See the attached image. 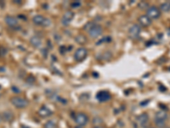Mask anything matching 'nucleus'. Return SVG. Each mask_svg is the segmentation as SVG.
Wrapping results in <instances>:
<instances>
[{
	"mask_svg": "<svg viewBox=\"0 0 170 128\" xmlns=\"http://www.w3.org/2000/svg\"><path fill=\"white\" fill-rule=\"evenodd\" d=\"M11 104L17 108H27L29 104V101L27 98L20 97V96H14L10 99Z\"/></svg>",
	"mask_w": 170,
	"mask_h": 128,
	"instance_id": "f257e3e1",
	"label": "nucleus"
},
{
	"mask_svg": "<svg viewBox=\"0 0 170 128\" xmlns=\"http://www.w3.org/2000/svg\"><path fill=\"white\" fill-rule=\"evenodd\" d=\"M103 32V28L99 25L94 24L89 30V34L92 39H97L99 38Z\"/></svg>",
	"mask_w": 170,
	"mask_h": 128,
	"instance_id": "f03ea898",
	"label": "nucleus"
},
{
	"mask_svg": "<svg viewBox=\"0 0 170 128\" xmlns=\"http://www.w3.org/2000/svg\"><path fill=\"white\" fill-rule=\"evenodd\" d=\"M32 21L35 25H38V26H44V27H47V26H49L51 21L48 18H45L43 16L41 15H37L35 16L33 18H32Z\"/></svg>",
	"mask_w": 170,
	"mask_h": 128,
	"instance_id": "7ed1b4c3",
	"label": "nucleus"
},
{
	"mask_svg": "<svg viewBox=\"0 0 170 128\" xmlns=\"http://www.w3.org/2000/svg\"><path fill=\"white\" fill-rule=\"evenodd\" d=\"M74 120L78 126H84L89 122V117L84 113H78L74 117Z\"/></svg>",
	"mask_w": 170,
	"mask_h": 128,
	"instance_id": "20e7f679",
	"label": "nucleus"
},
{
	"mask_svg": "<svg viewBox=\"0 0 170 128\" xmlns=\"http://www.w3.org/2000/svg\"><path fill=\"white\" fill-rule=\"evenodd\" d=\"M88 55V51L87 49L84 48V47H81V48H78L74 53V59H75L76 62H82L83 61L86 57H87Z\"/></svg>",
	"mask_w": 170,
	"mask_h": 128,
	"instance_id": "39448f33",
	"label": "nucleus"
},
{
	"mask_svg": "<svg viewBox=\"0 0 170 128\" xmlns=\"http://www.w3.org/2000/svg\"><path fill=\"white\" fill-rule=\"evenodd\" d=\"M140 32H141V28L139 27V25H132L128 29V36L130 37L132 40H136L139 36Z\"/></svg>",
	"mask_w": 170,
	"mask_h": 128,
	"instance_id": "423d86ee",
	"label": "nucleus"
},
{
	"mask_svg": "<svg viewBox=\"0 0 170 128\" xmlns=\"http://www.w3.org/2000/svg\"><path fill=\"white\" fill-rule=\"evenodd\" d=\"M146 16L150 19H157L159 16H161V12L159 10L158 8H157L156 6H151L147 9L146 10Z\"/></svg>",
	"mask_w": 170,
	"mask_h": 128,
	"instance_id": "0eeeda50",
	"label": "nucleus"
},
{
	"mask_svg": "<svg viewBox=\"0 0 170 128\" xmlns=\"http://www.w3.org/2000/svg\"><path fill=\"white\" fill-rule=\"evenodd\" d=\"M74 18V13L71 10H67L64 13L62 19H61V23L63 26H69L71 24V21Z\"/></svg>",
	"mask_w": 170,
	"mask_h": 128,
	"instance_id": "6e6552de",
	"label": "nucleus"
},
{
	"mask_svg": "<svg viewBox=\"0 0 170 128\" xmlns=\"http://www.w3.org/2000/svg\"><path fill=\"white\" fill-rule=\"evenodd\" d=\"M96 98L99 102H107V101L111 99V94L108 92H106V91H101V92H98Z\"/></svg>",
	"mask_w": 170,
	"mask_h": 128,
	"instance_id": "1a4fd4ad",
	"label": "nucleus"
},
{
	"mask_svg": "<svg viewBox=\"0 0 170 128\" xmlns=\"http://www.w3.org/2000/svg\"><path fill=\"white\" fill-rule=\"evenodd\" d=\"M4 21L5 23L8 25L9 27H11V28H14L18 25V19L15 17V16H7L5 18H4Z\"/></svg>",
	"mask_w": 170,
	"mask_h": 128,
	"instance_id": "9d476101",
	"label": "nucleus"
},
{
	"mask_svg": "<svg viewBox=\"0 0 170 128\" xmlns=\"http://www.w3.org/2000/svg\"><path fill=\"white\" fill-rule=\"evenodd\" d=\"M139 23L141 25L142 27H149L151 24V19H150L146 15H142L139 17Z\"/></svg>",
	"mask_w": 170,
	"mask_h": 128,
	"instance_id": "9b49d317",
	"label": "nucleus"
},
{
	"mask_svg": "<svg viewBox=\"0 0 170 128\" xmlns=\"http://www.w3.org/2000/svg\"><path fill=\"white\" fill-rule=\"evenodd\" d=\"M38 115L42 118H45V117H49V115H52V111L49 108L46 107V106H42L41 108L38 109Z\"/></svg>",
	"mask_w": 170,
	"mask_h": 128,
	"instance_id": "f8f14e48",
	"label": "nucleus"
},
{
	"mask_svg": "<svg viewBox=\"0 0 170 128\" xmlns=\"http://www.w3.org/2000/svg\"><path fill=\"white\" fill-rule=\"evenodd\" d=\"M138 121L139 125L142 126V127H146L148 124V121H149V117L148 115L146 113H143L140 115L138 117Z\"/></svg>",
	"mask_w": 170,
	"mask_h": 128,
	"instance_id": "ddd939ff",
	"label": "nucleus"
},
{
	"mask_svg": "<svg viewBox=\"0 0 170 128\" xmlns=\"http://www.w3.org/2000/svg\"><path fill=\"white\" fill-rule=\"evenodd\" d=\"M30 44H32L34 48H40L42 45V40L38 36H32L30 39Z\"/></svg>",
	"mask_w": 170,
	"mask_h": 128,
	"instance_id": "4468645a",
	"label": "nucleus"
},
{
	"mask_svg": "<svg viewBox=\"0 0 170 128\" xmlns=\"http://www.w3.org/2000/svg\"><path fill=\"white\" fill-rule=\"evenodd\" d=\"M2 118L3 120L7 121V122H11L12 120H14V114L11 112V111H4L3 114H2Z\"/></svg>",
	"mask_w": 170,
	"mask_h": 128,
	"instance_id": "2eb2a0df",
	"label": "nucleus"
},
{
	"mask_svg": "<svg viewBox=\"0 0 170 128\" xmlns=\"http://www.w3.org/2000/svg\"><path fill=\"white\" fill-rule=\"evenodd\" d=\"M155 119H157V120H165L168 119V114L165 110H159L157 112L156 114V118Z\"/></svg>",
	"mask_w": 170,
	"mask_h": 128,
	"instance_id": "dca6fc26",
	"label": "nucleus"
},
{
	"mask_svg": "<svg viewBox=\"0 0 170 128\" xmlns=\"http://www.w3.org/2000/svg\"><path fill=\"white\" fill-rule=\"evenodd\" d=\"M160 9L163 11V12H169L170 11V2H165L163 4H161L160 6Z\"/></svg>",
	"mask_w": 170,
	"mask_h": 128,
	"instance_id": "f3484780",
	"label": "nucleus"
},
{
	"mask_svg": "<svg viewBox=\"0 0 170 128\" xmlns=\"http://www.w3.org/2000/svg\"><path fill=\"white\" fill-rule=\"evenodd\" d=\"M44 128H57V124L54 120H48L44 124Z\"/></svg>",
	"mask_w": 170,
	"mask_h": 128,
	"instance_id": "a211bd4d",
	"label": "nucleus"
},
{
	"mask_svg": "<svg viewBox=\"0 0 170 128\" xmlns=\"http://www.w3.org/2000/svg\"><path fill=\"white\" fill-rule=\"evenodd\" d=\"M155 124H156V126L159 128H164L165 127V126H166L164 120H157V119H155Z\"/></svg>",
	"mask_w": 170,
	"mask_h": 128,
	"instance_id": "6ab92c4d",
	"label": "nucleus"
},
{
	"mask_svg": "<svg viewBox=\"0 0 170 128\" xmlns=\"http://www.w3.org/2000/svg\"><path fill=\"white\" fill-rule=\"evenodd\" d=\"M86 38L83 36V35H78V36L76 38V41L77 43H79V44H84L86 43Z\"/></svg>",
	"mask_w": 170,
	"mask_h": 128,
	"instance_id": "aec40b11",
	"label": "nucleus"
},
{
	"mask_svg": "<svg viewBox=\"0 0 170 128\" xmlns=\"http://www.w3.org/2000/svg\"><path fill=\"white\" fill-rule=\"evenodd\" d=\"M139 8L141 9H146V10H147V9L149 8L148 7V3H146V2H140L139 4Z\"/></svg>",
	"mask_w": 170,
	"mask_h": 128,
	"instance_id": "412c9836",
	"label": "nucleus"
},
{
	"mask_svg": "<svg viewBox=\"0 0 170 128\" xmlns=\"http://www.w3.org/2000/svg\"><path fill=\"white\" fill-rule=\"evenodd\" d=\"M80 5H81V3L78 2V1H75V2H73V3H71V6L72 8H78Z\"/></svg>",
	"mask_w": 170,
	"mask_h": 128,
	"instance_id": "4be33fe9",
	"label": "nucleus"
},
{
	"mask_svg": "<svg viewBox=\"0 0 170 128\" xmlns=\"http://www.w3.org/2000/svg\"><path fill=\"white\" fill-rule=\"evenodd\" d=\"M12 90H13V92H17V93H20V89L18 88V87H16V86H13V87H12Z\"/></svg>",
	"mask_w": 170,
	"mask_h": 128,
	"instance_id": "5701e85b",
	"label": "nucleus"
},
{
	"mask_svg": "<svg viewBox=\"0 0 170 128\" xmlns=\"http://www.w3.org/2000/svg\"><path fill=\"white\" fill-rule=\"evenodd\" d=\"M14 3H15V4H20L21 2H20V1H16V0H14Z\"/></svg>",
	"mask_w": 170,
	"mask_h": 128,
	"instance_id": "b1692460",
	"label": "nucleus"
},
{
	"mask_svg": "<svg viewBox=\"0 0 170 128\" xmlns=\"http://www.w3.org/2000/svg\"><path fill=\"white\" fill-rule=\"evenodd\" d=\"M94 128H105V127H103V126H95Z\"/></svg>",
	"mask_w": 170,
	"mask_h": 128,
	"instance_id": "393cba45",
	"label": "nucleus"
},
{
	"mask_svg": "<svg viewBox=\"0 0 170 128\" xmlns=\"http://www.w3.org/2000/svg\"><path fill=\"white\" fill-rule=\"evenodd\" d=\"M2 120H3V118H2V115H0V122H1V121H2Z\"/></svg>",
	"mask_w": 170,
	"mask_h": 128,
	"instance_id": "a878e982",
	"label": "nucleus"
},
{
	"mask_svg": "<svg viewBox=\"0 0 170 128\" xmlns=\"http://www.w3.org/2000/svg\"><path fill=\"white\" fill-rule=\"evenodd\" d=\"M164 128H170V127H164Z\"/></svg>",
	"mask_w": 170,
	"mask_h": 128,
	"instance_id": "bb28decb",
	"label": "nucleus"
}]
</instances>
